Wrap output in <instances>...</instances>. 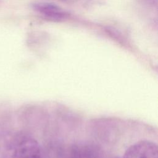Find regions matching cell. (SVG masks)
<instances>
[{"mask_svg":"<svg viewBox=\"0 0 158 158\" xmlns=\"http://www.w3.org/2000/svg\"><path fill=\"white\" fill-rule=\"evenodd\" d=\"M32 8L43 19L51 22H62L67 19L68 13L56 4L48 2H37L32 5Z\"/></svg>","mask_w":158,"mask_h":158,"instance_id":"cell-1","label":"cell"},{"mask_svg":"<svg viewBox=\"0 0 158 158\" xmlns=\"http://www.w3.org/2000/svg\"><path fill=\"white\" fill-rule=\"evenodd\" d=\"M12 158H42L40 145L33 138H23L17 143Z\"/></svg>","mask_w":158,"mask_h":158,"instance_id":"cell-3","label":"cell"},{"mask_svg":"<svg viewBox=\"0 0 158 158\" xmlns=\"http://www.w3.org/2000/svg\"><path fill=\"white\" fill-rule=\"evenodd\" d=\"M123 158H158L157 144L147 140L136 142L126 150Z\"/></svg>","mask_w":158,"mask_h":158,"instance_id":"cell-2","label":"cell"},{"mask_svg":"<svg viewBox=\"0 0 158 158\" xmlns=\"http://www.w3.org/2000/svg\"><path fill=\"white\" fill-rule=\"evenodd\" d=\"M98 149L93 145L89 144H72L60 154V158H97Z\"/></svg>","mask_w":158,"mask_h":158,"instance_id":"cell-4","label":"cell"}]
</instances>
